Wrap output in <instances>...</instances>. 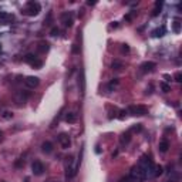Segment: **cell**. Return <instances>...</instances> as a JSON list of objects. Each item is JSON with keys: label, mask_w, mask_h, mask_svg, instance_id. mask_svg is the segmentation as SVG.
I'll return each mask as SVG.
<instances>
[{"label": "cell", "mask_w": 182, "mask_h": 182, "mask_svg": "<svg viewBox=\"0 0 182 182\" xmlns=\"http://www.w3.org/2000/svg\"><path fill=\"white\" fill-rule=\"evenodd\" d=\"M178 181V177L175 175V177H172V178H169V179H167L165 182H177Z\"/></svg>", "instance_id": "obj_28"}, {"label": "cell", "mask_w": 182, "mask_h": 182, "mask_svg": "<svg viewBox=\"0 0 182 182\" xmlns=\"http://www.w3.org/2000/svg\"><path fill=\"white\" fill-rule=\"evenodd\" d=\"M3 118H6V120H9V118H13V114L10 111H3Z\"/></svg>", "instance_id": "obj_24"}, {"label": "cell", "mask_w": 182, "mask_h": 182, "mask_svg": "<svg viewBox=\"0 0 182 182\" xmlns=\"http://www.w3.org/2000/svg\"><path fill=\"white\" fill-rule=\"evenodd\" d=\"M58 33H60V30H58V28H57V27H53L51 31H50V34H51V36H58Z\"/></svg>", "instance_id": "obj_26"}, {"label": "cell", "mask_w": 182, "mask_h": 182, "mask_svg": "<svg viewBox=\"0 0 182 182\" xmlns=\"http://www.w3.org/2000/svg\"><path fill=\"white\" fill-rule=\"evenodd\" d=\"M78 165H80V161L78 159H73L71 158L70 161H68V164H67V167H65V178L70 181V179H73V178L75 177V174H77V169H78Z\"/></svg>", "instance_id": "obj_1"}, {"label": "cell", "mask_w": 182, "mask_h": 182, "mask_svg": "<svg viewBox=\"0 0 182 182\" xmlns=\"http://www.w3.org/2000/svg\"><path fill=\"white\" fill-rule=\"evenodd\" d=\"M57 140H58V142H60L61 148H64V150H68V148L71 147L70 137H68V134H65V132H61L60 135L57 137Z\"/></svg>", "instance_id": "obj_4"}, {"label": "cell", "mask_w": 182, "mask_h": 182, "mask_svg": "<svg viewBox=\"0 0 182 182\" xmlns=\"http://www.w3.org/2000/svg\"><path fill=\"white\" fill-rule=\"evenodd\" d=\"M128 112L135 117H142V115L148 114V108L145 105H131V107H128Z\"/></svg>", "instance_id": "obj_3"}, {"label": "cell", "mask_w": 182, "mask_h": 182, "mask_svg": "<svg viewBox=\"0 0 182 182\" xmlns=\"http://www.w3.org/2000/svg\"><path fill=\"white\" fill-rule=\"evenodd\" d=\"M161 6H162V2H157L155 3V9H154V12H152V16H158L159 14V12H161Z\"/></svg>", "instance_id": "obj_19"}, {"label": "cell", "mask_w": 182, "mask_h": 182, "mask_svg": "<svg viewBox=\"0 0 182 182\" xmlns=\"http://www.w3.org/2000/svg\"><path fill=\"white\" fill-rule=\"evenodd\" d=\"M31 171L34 175H41L44 172V165H43L40 161H34L31 164Z\"/></svg>", "instance_id": "obj_9"}, {"label": "cell", "mask_w": 182, "mask_h": 182, "mask_svg": "<svg viewBox=\"0 0 182 182\" xmlns=\"http://www.w3.org/2000/svg\"><path fill=\"white\" fill-rule=\"evenodd\" d=\"M162 167L161 165H155V177H159L161 174H162Z\"/></svg>", "instance_id": "obj_22"}, {"label": "cell", "mask_w": 182, "mask_h": 182, "mask_svg": "<svg viewBox=\"0 0 182 182\" xmlns=\"http://www.w3.org/2000/svg\"><path fill=\"white\" fill-rule=\"evenodd\" d=\"M174 31L175 33L181 31V23H179V22H174Z\"/></svg>", "instance_id": "obj_23"}, {"label": "cell", "mask_w": 182, "mask_h": 182, "mask_svg": "<svg viewBox=\"0 0 182 182\" xmlns=\"http://www.w3.org/2000/svg\"><path fill=\"white\" fill-rule=\"evenodd\" d=\"M40 12H41V6H40V3H37V2H28L27 5H26V7H24L23 13L26 14V16L33 17V16H37Z\"/></svg>", "instance_id": "obj_2"}, {"label": "cell", "mask_w": 182, "mask_h": 182, "mask_svg": "<svg viewBox=\"0 0 182 182\" xmlns=\"http://www.w3.org/2000/svg\"><path fill=\"white\" fill-rule=\"evenodd\" d=\"M47 182H60V181H56V179H50V181H47Z\"/></svg>", "instance_id": "obj_31"}, {"label": "cell", "mask_w": 182, "mask_h": 182, "mask_svg": "<svg viewBox=\"0 0 182 182\" xmlns=\"http://www.w3.org/2000/svg\"><path fill=\"white\" fill-rule=\"evenodd\" d=\"M2 141H3V132L0 131V142H2Z\"/></svg>", "instance_id": "obj_30"}, {"label": "cell", "mask_w": 182, "mask_h": 182, "mask_svg": "<svg viewBox=\"0 0 182 182\" xmlns=\"http://www.w3.org/2000/svg\"><path fill=\"white\" fill-rule=\"evenodd\" d=\"M182 74H181V73H177V74H175V81H178V83H181V81H182Z\"/></svg>", "instance_id": "obj_27"}, {"label": "cell", "mask_w": 182, "mask_h": 182, "mask_svg": "<svg viewBox=\"0 0 182 182\" xmlns=\"http://www.w3.org/2000/svg\"><path fill=\"white\" fill-rule=\"evenodd\" d=\"M158 148H159V151H161V152H167V151H168V148H169V142L167 140H162L161 142H159Z\"/></svg>", "instance_id": "obj_14"}, {"label": "cell", "mask_w": 182, "mask_h": 182, "mask_svg": "<svg viewBox=\"0 0 182 182\" xmlns=\"http://www.w3.org/2000/svg\"><path fill=\"white\" fill-rule=\"evenodd\" d=\"M120 182H140V181H137V179H132L131 177H127V178H122Z\"/></svg>", "instance_id": "obj_25"}, {"label": "cell", "mask_w": 182, "mask_h": 182, "mask_svg": "<svg viewBox=\"0 0 182 182\" xmlns=\"http://www.w3.org/2000/svg\"><path fill=\"white\" fill-rule=\"evenodd\" d=\"M38 84H40V80H38L37 77L30 75V77H26V78H24V85H26L27 88H36Z\"/></svg>", "instance_id": "obj_6"}, {"label": "cell", "mask_w": 182, "mask_h": 182, "mask_svg": "<svg viewBox=\"0 0 182 182\" xmlns=\"http://www.w3.org/2000/svg\"><path fill=\"white\" fill-rule=\"evenodd\" d=\"M60 20L65 27H71V26H73V22H74V20H73V14H71L70 12H65V13L61 14Z\"/></svg>", "instance_id": "obj_7"}, {"label": "cell", "mask_w": 182, "mask_h": 182, "mask_svg": "<svg viewBox=\"0 0 182 182\" xmlns=\"http://www.w3.org/2000/svg\"><path fill=\"white\" fill-rule=\"evenodd\" d=\"M118 83H120V81H118V78H114V80H112V81H111V83L108 84V90L111 91V90H112V87H115V85H118Z\"/></svg>", "instance_id": "obj_21"}, {"label": "cell", "mask_w": 182, "mask_h": 182, "mask_svg": "<svg viewBox=\"0 0 182 182\" xmlns=\"http://www.w3.org/2000/svg\"><path fill=\"white\" fill-rule=\"evenodd\" d=\"M112 68H114V70H121L122 63H120V61H114V63H112Z\"/></svg>", "instance_id": "obj_20"}, {"label": "cell", "mask_w": 182, "mask_h": 182, "mask_svg": "<svg viewBox=\"0 0 182 182\" xmlns=\"http://www.w3.org/2000/svg\"><path fill=\"white\" fill-rule=\"evenodd\" d=\"M162 90L165 91V93H168V91H169L171 88H169V85H168V84H162Z\"/></svg>", "instance_id": "obj_29"}, {"label": "cell", "mask_w": 182, "mask_h": 182, "mask_svg": "<svg viewBox=\"0 0 182 182\" xmlns=\"http://www.w3.org/2000/svg\"><path fill=\"white\" fill-rule=\"evenodd\" d=\"M48 50V43L46 41H41V43H38V51L40 53H44Z\"/></svg>", "instance_id": "obj_17"}, {"label": "cell", "mask_w": 182, "mask_h": 182, "mask_svg": "<svg viewBox=\"0 0 182 182\" xmlns=\"http://www.w3.org/2000/svg\"><path fill=\"white\" fill-rule=\"evenodd\" d=\"M41 151L44 154H51L53 152V144L50 141H46V142H43L41 144Z\"/></svg>", "instance_id": "obj_12"}, {"label": "cell", "mask_w": 182, "mask_h": 182, "mask_svg": "<svg viewBox=\"0 0 182 182\" xmlns=\"http://www.w3.org/2000/svg\"><path fill=\"white\" fill-rule=\"evenodd\" d=\"M130 140H131V131H128V132H125V134H122V137H121L122 144H128Z\"/></svg>", "instance_id": "obj_16"}, {"label": "cell", "mask_w": 182, "mask_h": 182, "mask_svg": "<svg viewBox=\"0 0 182 182\" xmlns=\"http://www.w3.org/2000/svg\"><path fill=\"white\" fill-rule=\"evenodd\" d=\"M165 31H167L165 26H161V27L155 28L154 31H152V36H154V37H162L164 34H165Z\"/></svg>", "instance_id": "obj_13"}, {"label": "cell", "mask_w": 182, "mask_h": 182, "mask_svg": "<svg viewBox=\"0 0 182 182\" xmlns=\"http://www.w3.org/2000/svg\"><path fill=\"white\" fill-rule=\"evenodd\" d=\"M28 97H30V93H23V91H20V93L16 94V103L19 104V105H22V104H24L27 101Z\"/></svg>", "instance_id": "obj_10"}, {"label": "cell", "mask_w": 182, "mask_h": 182, "mask_svg": "<svg viewBox=\"0 0 182 182\" xmlns=\"http://www.w3.org/2000/svg\"><path fill=\"white\" fill-rule=\"evenodd\" d=\"M24 60H26V63H28V64L31 65V67H34V68H40L43 65V61L38 60L34 54H27V56L24 57Z\"/></svg>", "instance_id": "obj_5"}, {"label": "cell", "mask_w": 182, "mask_h": 182, "mask_svg": "<svg viewBox=\"0 0 182 182\" xmlns=\"http://www.w3.org/2000/svg\"><path fill=\"white\" fill-rule=\"evenodd\" d=\"M65 121L73 124V122L77 121V115H75L74 112H67V114H65Z\"/></svg>", "instance_id": "obj_15"}, {"label": "cell", "mask_w": 182, "mask_h": 182, "mask_svg": "<svg viewBox=\"0 0 182 182\" xmlns=\"http://www.w3.org/2000/svg\"><path fill=\"white\" fill-rule=\"evenodd\" d=\"M80 83H81V94L84 95V93H85V78H84V71H81V78H80Z\"/></svg>", "instance_id": "obj_18"}, {"label": "cell", "mask_w": 182, "mask_h": 182, "mask_svg": "<svg viewBox=\"0 0 182 182\" xmlns=\"http://www.w3.org/2000/svg\"><path fill=\"white\" fill-rule=\"evenodd\" d=\"M155 67H157L155 63H152V61H145V63H142V65H141V71H142V73H150V71H154Z\"/></svg>", "instance_id": "obj_11"}, {"label": "cell", "mask_w": 182, "mask_h": 182, "mask_svg": "<svg viewBox=\"0 0 182 182\" xmlns=\"http://www.w3.org/2000/svg\"><path fill=\"white\" fill-rule=\"evenodd\" d=\"M14 20V16L7 12H0V24H10Z\"/></svg>", "instance_id": "obj_8"}]
</instances>
